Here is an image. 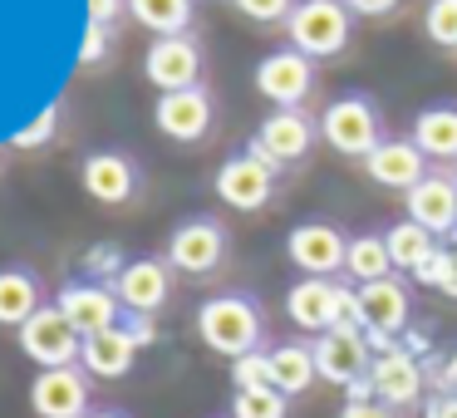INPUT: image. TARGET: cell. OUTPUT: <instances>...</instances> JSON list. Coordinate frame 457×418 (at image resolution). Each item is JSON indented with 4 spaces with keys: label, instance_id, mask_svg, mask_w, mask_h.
<instances>
[{
    "label": "cell",
    "instance_id": "obj_1",
    "mask_svg": "<svg viewBox=\"0 0 457 418\" xmlns=\"http://www.w3.org/2000/svg\"><path fill=\"white\" fill-rule=\"evenodd\" d=\"M261 330H266L261 305L251 296H241V290H221V296H212L197 305L202 345L227 355V359H241V355H251V349H261Z\"/></svg>",
    "mask_w": 457,
    "mask_h": 418
},
{
    "label": "cell",
    "instance_id": "obj_2",
    "mask_svg": "<svg viewBox=\"0 0 457 418\" xmlns=\"http://www.w3.org/2000/svg\"><path fill=\"white\" fill-rule=\"evenodd\" d=\"M320 138H325L339 158L364 163L388 133H384V119H378V104L369 99V94H339V99H329L325 113H320Z\"/></svg>",
    "mask_w": 457,
    "mask_h": 418
},
{
    "label": "cell",
    "instance_id": "obj_3",
    "mask_svg": "<svg viewBox=\"0 0 457 418\" xmlns=\"http://www.w3.org/2000/svg\"><path fill=\"white\" fill-rule=\"evenodd\" d=\"M286 35H290V50L310 54V60H335V54L349 50L354 15H349L345 0H295Z\"/></svg>",
    "mask_w": 457,
    "mask_h": 418
},
{
    "label": "cell",
    "instance_id": "obj_4",
    "mask_svg": "<svg viewBox=\"0 0 457 418\" xmlns=\"http://www.w3.org/2000/svg\"><path fill=\"white\" fill-rule=\"evenodd\" d=\"M286 315L310 335H325L335 325H359V296L335 276H300L286 290Z\"/></svg>",
    "mask_w": 457,
    "mask_h": 418
},
{
    "label": "cell",
    "instance_id": "obj_5",
    "mask_svg": "<svg viewBox=\"0 0 457 418\" xmlns=\"http://www.w3.org/2000/svg\"><path fill=\"white\" fill-rule=\"evenodd\" d=\"M227 251H231L227 227L202 212V217H187V222L172 227L162 261H168L172 271H182V276H217L221 261H227Z\"/></svg>",
    "mask_w": 457,
    "mask_h": 418
},
{
    "label": "cell",
    "instance_id": "obj_6",
    "mask_svg": "<svg viewBox=\"0 0 457 418\" xmlns=\"http://www.w3.org/2000/svg\"><path fill=\"white\" fill-rule=\"evenodd\" d=\"M359 296V330H364L369 349L374 355H388L398 330H408V315H413V300H408V286L398 276H384V280H369V286L354 290Z\"/></svg>",
    "mask_w": 457,
    "mask_h": 418
},
{
    "label": "cell",
    "instance_id": "obj_7",
    "mask_svg": "<svg viewBox=\"0 0 457 418\" xmlns=\"http://www.w3.org/2000/svg\"><path fill=\"white\" fill-rule=\"evenodd\" d=\"M315 138H320V123L310 119L305 109H276V113H266V119H261V129L251 133L246 148L256 153V158H266L270 168L286 172V168H295V163L310 158Z\"/></svg>",
    "mask_w": 457,
    "mask_h": 418
},
{
    "label": "cell",
    "instance_id": "obj_8",
    "mask_svg": "<svg viewBox=\"0 0 457 418\" xmlns=\"http://www.w3.org/2000/svg\"><path fill=\"white\" fill-rule=\"evenodd\" d=\"M21 355L40 369H64V364H79V349H84V335L64 320L60 305H40L21 330Z\"/></svg>",
    "mask_w": 457,
    "mask_h": 418
},
{
    "label": "cell",
    "instance_id": "obj_9",
    "mask_svg": "<svg viewBox=\"0 0 457 418\" xmlns=\"http://www.w3.org/2000/svg\"><path fill=\"white\" fill-rule=\"evenodd\" d=\"M276 178H280V168H270L266 158H256V153L246 148V153H231V158L217 168L212 192L237 212H261V207H270V197H276Z\"/></svg>",
    "mask_w": 457,
    "mask_h": 418
},
{
    "label": "cell",
    "instance_id": "obj_10",
    "mask_svg": "<svg viewBox=\"0 0 457 418\" xmlns=\"http://www.w3.org/2000/svg\"><path fill=\"white\" fill-rule=\"evenodd\" d=\"M79 182L99 207H129L143 192V168L138 158H129L119 148H99L79 163Z\"/></svg>",
    "mask_w": 457,
    "mask_h": 418
},
{
    "label": "cell",
    "instance_id": "obj_11",
    "mask_svg": "<svg viewBox=\"0 0 457 418\" xmlns=\"http://www.w3.org/2000/svg\"><path fill=\"white\" fill-rule=\"evenodd\" d=\"M143 74L158 94H172V89H192L202 84V45L197 35H158L143 54Z\"/></svg>",
    "mask_w": 457,
    "mask_h": 418
},
{
    "label": "cell",
    "instance_id": "obj_12",
    "mask_svg": "<svg viewBox=\"0 0 457 418\" xmlns=\"http://www.w3.org/2000/svg\"><path fill=\"white\" fill-rule=\"evenodd\" d=\"M315 369L320 379H329V384L349 389L359 384V379H369V364H374V349H369L364 330L359 325H335L325 330V335H315Z\"/></svg>",
    "mask_w": 457,
    "mask_h": 418
},
{
    "label": "cell",
    "instance_id": "obj_13",
    "mask_svg": "<svg viewBox=\"0 0 457 418\" xmlns=\"http://www.w3.org/2000/svg\"><path fill=\"white\" fill-rule=\"evenodd\" d=\"M256 89L276 109H305V99L315 94V60L300 50H270L256 64Z\"/></svg>",
    "mask_w": 457,
    "mask_h": 418
},
{
    "label": "cell",
    "instance_id": "obj_14",
    "mask_svg": "<svg viewBox=\"0 0 457 418\" xmlns=\"http://www.w3.org/2000/svg\"><path fill=\"white\" fill-rule=\"evenodd\" d=\"M54 305L64 310V320H70L84 339L123 325V315H129L123 300L113 296V286H104V280H64L60 296H54Z\"/></svg>",
    "mask_w": 457,
    "mask_h": 418
},
{
    "label": "cell",
    "instance_id": "obj_15",
    "mask_svg": "<svg viewBox=\"0 0 457 418\" xmlns=\"http://www.w3.org/2000/svg\"><path fill=\"white\" fill-rule=\"evenodd\" d=\"M153 123H158V133L172 143H202L212 133V123H217V104H212V94L202 89V84L172 89V94H158Z\"/></svg>",
    "mask_w": 457,
    "mask_h": 418
},
{
    "label": "cell",
    "instance_id": "obj_16",
    "mask_svg": "<svg viewBox=\"0 0 457 418\" xmlns=\"http://www.w3.org/2000/svg\"><path fill=\"white\" fill-rule=\"evenodd\" d=\"M345 251H349V237L335 222H300L286 237V261L300 276H335V271H345Z\"/></svg>",
    "mask_w": 457,
    "mask_h": 418
},
{
    "label": "cell",
    "instance_id": "obj_17",
    "mask_svg": "<svg viewBox=\"0 0 457 418\" xmlns=\"http://www.w3.org/2000/svg\"><path fill=\"white\" fill-rule=\"evenodd\" d=\"M89 374L84 364H64V369H40L30 384V408L35 418H84L89 408Z\"/></svg>",
    "mask_w": 457,
    "mask_h": 418
},
{
    "label": "cell",
    "instance_id": "obj_18",
    "mask_svg": "<svg viewBox=\"0 0 457 418\" xmlns=\"http://www.w3.org/2000/svg\"><path fill=\"white\" fill-rule=\"evenodd\" d=\"M113 296L123 300L129 315L153 320L172 300V266L162 256H133L129 266L119 271V280H113Z\"/></svg>",
    "mask_w": 457,
    "mask_h": 418
},
{
    "label": "cell",
    "instance_id": "obj_19",
    "mask_svg": "<svg viewBox=\"0 0 457 418\" xmlns=\"http://www.w3.org/2000/svg\"><path fill=\"white\" fill-rule=\"evenodd\" d=\"M403 207H408V222L428 227L433 237H453L457 231V178L433 168L413 192H403Z\"/></svg>",
    "mask_w": 457,
    "mask_h": 418
},
{
    "label": "cell",
    "instance_id": "obj_20",
    "mask_svg": "<svg viewBox=\"0 0 457 418\" xmlns=\"http://www.w3.org/2000/svg\"><path fill=\"white\" fill-rule=\"evenodd\" d=\"M364 172H369V182H378V188H388V192H413L433 168H428L423 148H418L413 138H384L364 158Z\"/></svg>",
    "mask_w": 457,
    "mask_h": 418
},
{
    "label": "cell",
    "instance_id": "obj_21",
    "mask_svg": "<svg viewBox=\"0 0 457 418\" xmlns=\"http://www.w3.org/2000/svg\"><path fill=\"white\" fill-rule=\"evenodd\" d=\"M369 389H374L378 404H388L398 414V408H408V404L423 398V364H418L408 349L374 355V364H369Z\"/></svg>",
    "mask_w": 457,
    "mask_h": 418
},
{
    "label": "cell",
    "instance_id": "obj_22",
    "mask_svg": "<svg viewBox=\"0 0 457 418\" xmlns=\"http://www.w3.org/2000/svg\"><path fill=\"white\" fill-rule=\"evenodd\" d=\"M138 349L143 345L133 339L129 325H113V330H104V335L84 339L79 364H84V374H89V379H123L133 364H138Z\"/></svg>",
    "mask_w": 457,
    "mask_h": 418
},
{
    "label": "cell",
    "instance_id": "obj_23",
    "mask_svg": "<svg viewBox=\"0 0 457 418\" xmlns=\"http://www.w3.org/2000/svg\"><path fill=\"white\" fill-rule=\"evenodd\" d=\"M408 138L423 148L428 163H457V104H428V109H418Z\"/></svg>",
    "mask_w": 457,
    "mask_h": 418
},
{
    "label": "cell",
    "instance_id": "obj_24",
    "mask_svg": "<svg viewBox=\"0 0 457 418\" xmlns=\"http://www.w3.org/2000/svg\"><path fill=\"white\" fill-rule=\"evenodd\" d=\"M45 305V286L30 266H0V325L21 330Z\"/></svg>",
    "mask_w": 457,
    "mask_h": 418
},
{
    "label": "cell",
    "instance_id": "obj_25",
    "mask_svg": "<svg viewBox=\"0 0 457 418\" xmlns=\"http://www.w3.org/2000/svg\"><path fill=\"white\" fill-rule=\"evenodd\" d=\"M315 379H320L315 349H310L305 339H286V345L270 349V389H280L286 398H295V394H305Z\"/></svg>",
    "mask_w": 457,
    "mask_h": 418
},
{
    "label": "cell",
    "instance_id": "obj_26",
    "mask_svg": "<svg viewBox=\"0 0 457 418\" xmlns=\"http://www.w3.org/2000/svg\"><path fill=\"white\" fill-rule=\"evenodd\" d=\"M345 276L354 280V286H369V280L394 276V256H388L384 231H359V237H349V251H345Z\"/></svg>",
    "mask_w": 457,
    "mask_h": 418
},
{
    "label": "cell",
    "instance_id": "obj_27",
    "mask_svg": "<svg viewBox=\"0 0 457 418\" xmlns=\"http://www.w3.org/2000/svg\"><path fill=\"white\" fill-rule=\"evenodd\" d=\"M129 15L153 35H187L197 0H129Z\"/></svg>",
    "mask_w": 457,
    "mask_h": 418
},
{
    "label": "cell",
    "instance_id": "obj_28",
    "mask_svg": "<svg viewBox=\"0 0 457 418\" xmlns=\"http://www.w3.org/2000/svg\"><path fill=\"white\" fill-rule=\"evenodd\" d=\"M384 241H388V256H394V271H408V276H413V271L437 251V237H433V231L418 227V222H408V217L394 222V227L384 231Z\"/></svg>",
    "mask_w": 457,
    "mask_h": 418
},
{
    "label": "cell",
    "instance_id": "obj_29",
    "mask_svg": "<svg viewBox=\"0 0 457 418\" xmlns=\"http://www.w3.org/2000/svg\"><path fill=\"white\" fill-rule=\"evenodd\" d=\"M290 398L280 389H237L231 398V418H286Z\"/></svg>",
    "mask_w": 457,
    "mask_h": 418
},
{
    "label": "cell",
    "instance_id": "obj_30",
    "mask_svg": "<svg viewBox=\"0 0 457 418\" xmlns=\"http://www.w3.org/2000/svg\"><path fill=\"white\" fill-rule=\"evenodd\" d=\"M423 35L437 45V50H457V0H428Z\"/></svg>",
    "mask_w": 457,
    "mask_h": 418
},
{
    "label": "cell",
    "instance_id": "obj_31",
    "mask_svg": "<svg viewBox=\"0 0 457 418\" xmlns=\"http://www.w3.org/2000/svg\"><path fill=\"white\" fill-rule=\"evenodd\" d=\"M231 384L237 389H270V349H251V355L231 359Z\"/></svg>",
    "mask_w": 457,
    "mask_h": 418
},
{
    "label": "cell",
    "instance_id": "obj_32",
    "mask_svg": "<svg viewBox=\"0 0 457 418\" xmlns=\"http://www.w3.org/2000/svg\"><path fill=\"white\" fill-rule=\"evenodd\" d=\"M54 133H60V104H50V109H45L35 123H25V129L11 138V148L35 153V148H45V143H54Z\"/></svg>",
    "mask_w": 457,
    "mask_h": 418
},
{
    "label": "cell",
    "instance_id": "obj_33",
    "mask_svg": "<svg viewBox=\"0 0 457 418\" xmlns=\"http://www.w3.org/2000/svg\"><path fill=\"white\" fill-rule=\"evenodd\" d=\"M453 276H457V256H453V247H437L433 256H428L423 266L413 271V280H418V286H428V290H447V286H453Z\"/></svg>",
    "mask_w": 457,
    "mask_h": 418
},
{
    "label": "cell",
    "instance_id": "obj_34",
    "mask_svg": "<svg viewBox=\"0 0 457 418\" xmlns=\"http://www.w3.org/2000/svg\"><path fill=\"white\" fill-rule=\"evenodd\" d=\"M237 15H246L251 25H286L290 11H295V0H231Z\"/></svg>",
    "mask_w": 457,
    "mask_h": 418
},
{
    "label": "cell",
    "instance_id": "obj_35",
    "mask_svg": "<svg viewBox=\"0 0 457 418\" xmlns=\"http://www.w3.org/2000/svg\"><path fill=\"white\" fill-rule=\"evenodd\" d=\"M109 45H113V30H104V25H89L84 30V50H79V64L84 70H94V64L109 54Z\"/></svg>",
    "mask_w": 457,
    "mask_h": 418
},
{
    "label": "cell",
    "instance_id": "obj_36",
    "mask_svg": "<svg viewBox=\"0 0 457 418\" xmlns=\"http://www.w3.org/2000/svg\"><path fill=\"white\" fill-rule=\"evenodd\" d=\"M123 15H129V0H89V25H104V30H113Z\"/></svg>",
    "mask_w": 457,
    "mask_h": 418
},
{
    "label": "cell",
    "instance_id": "obj_37",
    "mask_svg": "<svg viewBox=\"0 0 457 418\" xmlns=\"http://www.w3.org/2000/svg\"><path fill=\"white\" fill-rule=\"evenodd\" d=\"M345 5H349L354 21H384V15H394L403 0H345Z\"/></svg>",
    "mask_w": 457,
    "mask_h": 418
},
{
    "label": "cell",
    "instance_id": "obj_38",
    "mask_svg": "<svg viewBox=\"0 0 457 418\" xmlns=\"http://www.w3.org/2000/svg\"><path fill=\"white\" fill-rule=\"evenodd\" d=\"M339 418H394V408L378 404V398H364V404H345Z\"/></svg>",
    "mask_w": 457,
    "mask_h": 418
},
{
    "label": "cell",
    "instance_id": "obj_39",
    "mask_svg": "<svg viewBox=\"0 0 457 418\" xmlns=\"http://www.w3.org/2000/svg\"><path fill=\"white\" fill-rule=\"evenodd\" d=\"M423 418H457V394H443V389H437L433 398H423Z\"/></svg>",
    "mask_w": 457,
    "mask_h": 418
},
{
    "label": "cell",
    "instance_id": "obj_40",
    "mask_svg": "<svg viewBox=\"0 0 457 418\" xmlns=\"http://www.w3.org/2000/svg\"><path fill=\"white\" fill-rule=\"evenodd\" d=\"M437 389H443V394H457V349H453V359L443 364V374H437Z\"/></svg>",
    "mask_w": 457,
    "mask_h": 418
},
{
    "label": "cell",
    "instance_id": "obj_41",
    "mask_svg": "<svg viewBox=\"0 0 457 418\" xmlns=\"http://www.w3.org/2000/svg\"><path fill=\"white\" fill-rule=\"evenodd\" d=\"M84 418H123V414H113V408H94V414H84Z\"/></svg>",
    "mask_w": 457,
    "mask_h": 418
},
{
    "label": "cell",
    "instance_id": "obj_42",
    "mask_svg": "<svg viewBox=\"0 0 457 418\" xmlns=\"http://www.w3.org/2000/svg\"><path fill=\"white\" fill-rule=\"evenodd\" d=\"M453 256H457V231H453Z\"/></svg>",
    "mask_w": 457,
    "mask_h": 418
},
{
    "label": "cell",
    "instance_id": "obj_43",
    "mask_svg": "<svg viewBox=\"0 0 457 418\" xmlns=\"http://www.w3.org/2000/svg\"><path fill=\"white\" fill-rule=\"evenodd\" d=\"M453 178H457V163H453Z\"/></svg>",
    "mask_w": 457,
    "mask_h": 418
}]
</instances>
